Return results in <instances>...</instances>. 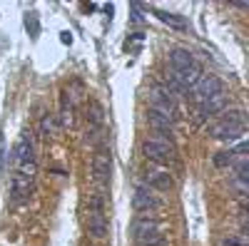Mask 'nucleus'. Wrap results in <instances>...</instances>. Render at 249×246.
<instances>
[{
    "label": "nucleus",
    "instance_id": "nucleus-1",
    "mask_svg": "<svg viewBox=\"0 0 249 246\" xmlns=\"http://www.w3.org/2000/svg\"><path fill=\"white\" fill-rule=\"evenodd\" d=\"M142 152L150 162L160 164V167H170L175 164L177 154H175V145L172 139H164V137H150L142 142Z\"/></svg>",
    "mask_w": 249,
    "mask_h": 246
},
{
    "label": "nucleus",
    "instance_id": "nucleus-2",
    "mask_svg": "<svg viewBox=\"0 0 249 246\" xmlns=\"http://www.w3.org/2000/svg\"><path fill=\"white\" fill-rule=\"evenodd\" d=\"M244 132V115L239 110H232L227 112L217 125L212 127V137L214 139H222V142H232V139H239Z\"/></svg>",
    "mask_w": 249,
    "mask_h": 246
},
{
    "label": "nucleus",
    "instance_id": "nucleus-3",
    "mask_svg": "<svg viewBox=\"0 0 249 246\" xmlns=\"http://www.w3.org/2000/svg\"><path fill=\"white\" fill-rule=\"evenodd\" d=\"M150 110L164 115L167 119H175V117H177L175 95H172L167 87H152V90H150Z\"/></svg>",
    "mask_w": 249,
    "mask_h": 246
},
{
    "label": "nucleus",
    "instance_id": "nucleus-4",
    "mask_svg": "<svg viewBox=\"0 0 249 246\" xmlns=\"http://www.w3.org/2000/svg\"><path fill=\"white\" fill-rule=\"evenodd\" d=\"M110 174H112V154L107 147H100L92 157V177L100 187H105L110 181Z\"/></svg>",
    "mask_w": 249,
    "mask_h": 246
},
{
    "label": "nucleus",
    "instance_id": "nucleus-5",
    "mask_svg": "<svg viewBox=\"0 0 249 246\" xmlns=\"http://www.w3.org/2000/svg\"><path fill=\"white\" fill-rule=\"evenodd\" d=\"M222 90H224V85H222V80H219L217 75H202V77L197 80V85L192 87V92H195V99H197V102L212 99V97L222 95Z\"/></svg>",
    "mask_w": 249,
    "mask_h": 246
},
{
    "label": "nucleus",
    "instance_id": "nucleus-6",
    "mask_svg": "<svg viewBox=\"0 0 249 246\" xmlns=\"http://www.w3.org/2000/svg\"><path fill=\"white\" fill-rule=\"evenodd\" d=\"M33 192H35V184H33L30 177L13 174V179H10V197H13V201H25V199H30Z\"/></svg>",
    "mask_w": 249,
    "mask_h": 246
},
{
    "label": "nucleus",
    "instance_id": "nucleus-7",
    "mask_svg": "<svg viewBox=\"0 0 249 246\" xmlns=\"http://www.w3.org/2000/svg\"><path fill=\"white\" fill-rule=\"evenodd\" d=\"M13 159L18 167H23V164H30L35 162V149H33V142L28 137H20L13 147Z\"/></svg>",
    "mask_w": 249,
    "mask_h": 246
},
{
    "label": "nucleus",
    "instance_id": "nucleus-8",
    "mask_svg": "<svg viewBox=\"0 0 249 246\" xmlns=\"http://www.w3.org/2000/svg\"><path fill=\"white\" fill-rule=\"evenodd\" d=\"M160 207V199L152 194V192H147V189H135V194H132V209L135 212H152V209H157Z\"/></svg>",
    "mask_w": 249,
    "mask_h": 246
},
{
    "label": "nucleus",
    "instance_id": "nucleus-9",
    "mask_svg": "<svg viewBox=\"0 0 249 246\" xmlns=\"http://www.w3.org/2000/svg\"><path fill=\"white\" fill-rule=\"evenodd\" d=\"M147 184H150V189L155 192H170L175 187V179L170 172H164V169H152L147 172Z\"/></svg>",
    "mask_w": 249,
    "mask_h": 246
},
{
    "label": "nucleus",
    "instance_id": "nucleus-10",
    "mask_svg": "<svg viewBox=\"0 0 249 246\" xmlns=\"http://www.w3.org/2000/svg\"><path fill=\"white\" fill-rule=\"evenodd\" d=\"M107 231H110L107 216H105V214H90V219H88V234H90L92 239H105Z\"/></svg>",
    "mask_w": 249,
    "mask_h": 246
},
{
    "label": "nucleus",
    "instance_id": "nucleus-11",
    "mask_svg": "<svg viewBox=\"0 0 249 246\" xmlns=\"http://www.w3.org/2000/svg\"><path fill=\"white\" fill-rule=\"evenodd\" d=\"M224 107H227V97H224V92H222V95H217V97H212V99H204V102H199V117L204 119V117L219 115Z\"/></svg>",
    "mask_w": 249,
    "mask_h": 246
},
{
    "label": "nucleus",
    "instance_id": "nucleus-12",
    "mask_svg": "<svg viewBox=\"0 0 249 246\" xmlns=\"http://www.w3.org/2000/svg\"><path fill=\"white\" fill-rule=\"evenodd\" d=\"M147 122H150V125L157 130V132H162V137L164 139H172V119H167V117H164V115H160V112H155V110H150L147 112Z\"/></svg>",
    "mask_w": 249,
    "mask_h": 246
},
{
    "label": "nucleus",
    "instance_id": "nucleus-13",
    "mask_svg": "<svg viewBox=\"0 0 249 246\" xmlns=\"http://www.w3.org/2000/svg\"><path fill=\"white\" fill-rule=\"evenodd\" d=\"M170 65H172V70H184V67L195 65V57H192V52H190V50L177 48V50H172V52H170Z\"/></svg>",
    "mask_w": 249,
    "mask_h": 246
},
{
    "label": "nucleus",
    "instance_id": "nucleus-14",
    "mask_svg": "<svg viewBox=\"0 0 249 246\" xmlns=\"http://www.w3.org/2000/svg\"><path fill=\"white\" fill-rule=\"evenodd\" d=\"M155 17H160L164 25H170L175 30H187V20L182 15H175V13H164V10H152Z\"/></svg>",
    "mask_w": 249,
    "mask_h": 246
},
{
    "label": "nucleus",
    "instance_id": "nucleus-15",
    "mask_svg": "<svg viewBox=\"0 0 249 246\" xmlns=\"http://www.w3.org/2000/svg\"><path fill=\"white\" fill-rule=\"evenodd\" d=\"M102 117H105V115H102V107L97 105V102H92L90 110H88V122H92V127L97 130L102 125Z\"/></svg>",
    "mask_w": 249,
    "mask_h": 246
},
{
    "label": "nucleus",
    "instance_id": "nucleus-16",
    "mask_svg": "<svg viewBox=\"0 0 249 246\" xmlns=\"http://www.w3.org/2000/svg\"><path fill=\"white\" fill-rule=\"evenodd\" d=\"M40 130H43V134H45V137H53V134L57 132L55 117H53V115H45V117H43V122H40Z\"/></svg>",
    "mask_w": 249,
    "mask_h": 246
},
{
    "label": "nucleus",
    "instance_id": "nucleus-17",
    "mask_svg": "<svg viewBox=\"0 0 249 246\" xmlns=\"http://www.w3.org/2000/svg\"><path fill=\"white\" fill-rule=\"evenodd\" d=\"M222 246H249V241H247V236H242V234H232V236L222 239Z\"/></svg>",
    "mask_w": 249,
    "mask_h": 246
},
{
    "label": "nucleus",
    "instance_id": "nucleus-18",
    "mask_svg": "<svg viewBox=\"0 0 249 246\" xmlns=\"http://www.w3.org/2000/svg\"><path fill=\"white\" fill-rule=\"evenodd\" d=\"M25 25H28L30 35H33V37H37V30H40V25H37V15H35V13H28V15H25Z\"/></svg>",
    "mask_w": 249,
    "mask_h": 246
},
{
    "label": "nucleus",
    "instance_id": "nucleus-19",
    "mask_svg": "<svg viewBox=\"0 0 249 246\" xmlns=\"http://www.w3.org/2000/svg\"><path fill=\"white\" fill-rule=\"evenodd\" d=\"M232 162H234L232 149H230V152H222V154H217V157H214V164H217V167H224V164H232Z\"/></svg>",
    "mask_w": 249,
    "mask_h": 246
},
{
    "label": "nucleus",
    "instance_id": "nucleus-20",
    "mask_svg": "<svg viewBox=\"0 0 249 246\" xmlns=\"http://www.w3.org/2000/svg\"><path fill=\"white\" fill-rule=\"evenodd\" d=\"M130 10H132V20H135V23H142V15H140V5H130Z\"/></svg>",
    "mask_w": 249,
    "mask_h": 246
},
{
    "label": "nucleus",
    "instance_id": "nucleus-21",
    "mask_svg": "<svg viewBox=\"0 0 249 246\" xmlns=\"http://www.w3.org/2000/svg\"><path fill=\"white\" fill-rule=\"evenodd\" d=\"M60 40H62V43H65V45H70V43H72V35H68V33H62V35H60Z\"/></svg>",
    "mask_w": 249,
    "mask_h": 246
}]
</instances>
